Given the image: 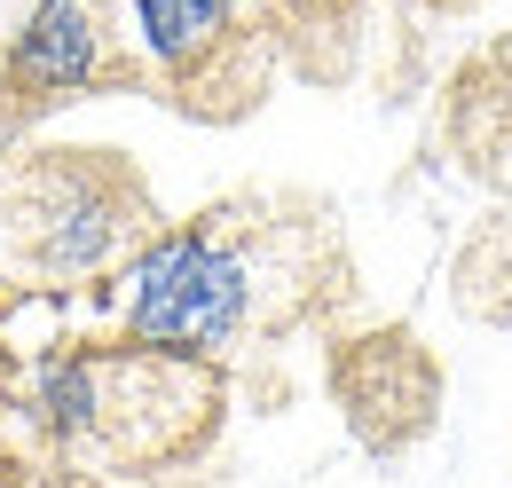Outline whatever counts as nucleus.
Masks as SVG:
<instances>
[{
  "label": "nucleus",
  "mask_w": 512,
  "mask_h": 488,
  "mask_svg": "<svg viewBox=\"0 0 512 488\" xmlns=\"http://www.w3.org/2000/svg\"><path fill=\"white\" fill-rule=\"evenodd\" d=\"M87 71H95V16H87V0H48L24 24V40H16V79L56 95V87H79Z\"/></svg>",
  "instance_id": "nucleus-2"
},
{
  "label": "nucleus",
  "mask_w": 512,
  "mask_h": 488,
  "mask_svg": "<svg viewBox=\"0 0 512 488\" xmlns=\"http://www.w3.org/2000/svg\"><path fill=\"white\" fill-rule=\"evenodd\" d=\"M134 24H142L158 63H190L229 24V0H134Z\"/></svg>",
  "instance_id": "nucleus-3"
},
{
  "label": "nucleus",
  "mask_w": 512,
  "mask_h": 488,
  "mask_svg": "<svg viewBox=\"0 0 512 488\" xmlns=\"http://www.w3.org/2000/svg\"><path fill=\"white\" fill-rule=\"evenodd\" d=\"M127 284V323L158 347H221L245 323V268L205 237L158 244Z\"/></svg>",
  "instance_id": "nucleus-1"
}]
</instances>
